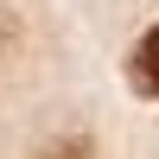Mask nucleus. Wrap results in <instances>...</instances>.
Masks as SVG:
<instances>
[{"label":"nucleus","mask_w":159,"mask_h":159,"mask_svg":"<svg viewBox=\"0 0 159 159\" xmlns=\"http://www.w3.org/2000/svg\"><path fill=\"white\" fill-rule=\"evenodd\" d=\"M134 83L147 89V96H159V25L134 45Z\"/></svg>","instance_id":"obj_1"}]
</instances>
